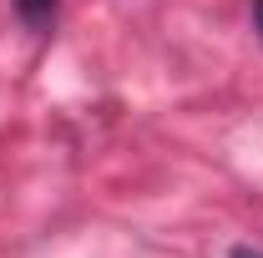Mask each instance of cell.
Instances as JSON below:
<instances>
[{"instance_id":"1","label":"cell","mask_w":263,"mask_h":258,"mask_svg":"<svg viewBox=\"0 0 263 258\" xmlns=\"http://www.w3.org/2000/svg\"><path fill=\"white\" fill-rule=\"evenodd\" d=\"M15 10H21V21H26V26H35V31L56 21V0H15Z\"/></svg>"},{"instance_id":"2","label":"cell","mask_w":263,"mask_h":258,"mask_svg":"<svg viewBox=\"0 0 263 258\" xmlns=\"http://www.w3.org/2000/svg\"><path fill=\"white\" fill-rule=\"evenodd\" d=\"M228 258H263V253H258V248H253V243H238V248H233Z\"/></svg>"},{"instance_id":"3","label":"cell","mask_w":263,"mask_h":258,"mask_svg":"<svg viewBox=\"0 0 263 258\" xmlns=\"http://www.w3.org/2000/svg\"><path fill=\"white\" fill-rule=\"evenodd\" d=\"M253 26H258V35H263V0H253Z\"/></svg>"}]
</instances>
